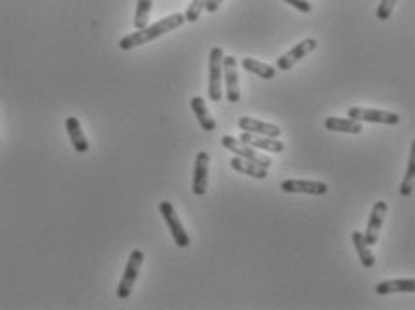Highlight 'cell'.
Returning a JSON list of instances; mask_svg holds the SVG:
<instances>
[{"label": "cell", "mask_w": 415, "mask_h": 310, "mask_svg": "<svg viewBox=\"0 0 415 310\" xmlns=\"http://www.w3.org/2000/svg\"><path fill=\"white\" fill-rule=\"evenodd\" d=\"M396 292H415V280L414 278H397L381 282L376 285V294L387 296L396 294Z\"/></svg>", "instance_id": "2e32d148"}, {"label": "cell", "mask_w": 415, "mask_h": 310, "mask_svg": "<svg viewBox=\"0 0 415 310\" xmlns=\"http://www.w3.org/2000/svg\"><path fill=\"white\" fill-rule=\"evenodd\" d=\"M183 22H186V18H183L182 13H173V15L159 20V22L153 23V25H146V28L142 29H137V31L132 32V35L120 38L119 49L120 51H132V49H135V47L146 45V43L164 36L166 32H171V31H175V29L182 28Z\"/></svg>", "instance_id": "6da1fadb"}, {"label": "cell", "mask_w": 415, "mask_h": 310, "mask_svg": "<svg viewBox=\"0 0 415 310\" xmlns=\"http://www.w3.org/2000/svg\"><path fill=\"white\" fill-rule=\"evenodd\" d=\"M223 79H225L227 93L225 97L229 102L241 101L239 76H237V59L234 56H223Z\"/></svg>", "instance_id": "9c48e42d"}, {"label": "cell", "mask_w": 415, "mask_h": 310, "mask_svg": "<svg viewBox=\"0 0 415 310\" xmlns=\"http://www.w3.org/2000/svg\"><path fill=\"white\" fill-rule=\"evenodd\" d=\"M203 9H205V0H191V4L187 8L183 18H186V22H196Z\"/></svg>", "instance_id": "603a6c76"}, {"label": "cell", "mask_w": 415, "mask_h": 310, "mask_svg": "<svg viewBox=\"0 0 415 310\" xmlns=\"http://www.w3.org/2000/svg\"><path fill=\"white\" fill-rule=\"evenodd\" d=\"M191 108H193L194 115L198 119V124L203 131H216L217 124L214 121V117L210 115L209 108H207L205 101L202 97H193L191 99Z\"/></svg>", "instance_id": "e0dca14e"}, {"label": "cell", "mask_w": 415, "mask_h": 310, "mask_svg": "<svg viewBox=\"0 0 415 310\" xmlns=\"http://www.w3.org/2000/svg\"><path fill=\"white\" fill-rule=\"evenodd\" d=\"M222 145L225 149H229L230 153H234L236 156H239V158L249 160V162L256 163V165H259V167H264V169H268V167L273 163V160L270 158V156H266L264 153L257 151V149L250 148V145L243 144V142H239L236 136L225 135L222 138Z\"/></svg>", "instance_id": "5b68a950"}, {"label": "cell", "mask_w": 415, "mask_h": 310, "mask_svg": "<svg viewBox=\"0 0 415 310\" xmlns=\"http://www.w3.org/2000/svg\"><path fill=\"white\" fill-rule=\"evenodd\" d=\"M319 47V43H317V40L314 38H306L302 40L300 43H297L293 49H290V51L286 52L284 56H280L279 59L275 61V68L280 70V72H286V70H290L291 66L295 65V63H299L300 59L306 58L309 52H313L314 49Z\"/></svg>", "instance_id": "52a82bcc"}, {"label": "cell", "mask_w": 415, "mask_h": 310, "mask_svg": "<svg viewBox=\"0 0 415 310\" xmlns=\"http://www.w3.org/2000/svg\"><path fill=\"white\" fill-rule=\"evenodd\" d=\"M324 128L327 131H334V133H353V135H360L363 131V126L361 122L353 121V119H341V117H327L326 121H324Z\"/></svg>", "instance_id": "9a60e30c"}, {"label": "cell", "mask_w": 415, "mask_h": 310, "mask_svg": "<svg viewBox=\"0 0 415 310\" xmlns=\"http://www.w3.org/2000/svg\"><path fill=\"white\" fill-rule=\"evenodd\" d=\"M222 2L223 0H205V9L209 13H216L220 6H222Z\"/></svg>", "instance_id": "484cf974"}, {"label": "cell", "mask_w": 415, "mask_h": 310, "mask_svg": "<svg viewBox=\"0 0 415 310\" xmlns=\"http://www.w3.org/2000/svg\"><path fill=\"white\" fill-rule=\"evenodd\" d=\"M283 2H286V4L293 6V8L299 9L300 13H311V11H313V6H311V2H307V0H283Z\"/></svg>", "instance_id": "d4e9b609"}, {"label": "cell", "mask_w": 415, "mask_h": 310, "mask_svg": "<svg viewBox=\"0 0 415 310\" xmlns=\"http://www.w3.org/2000/svg\"><path fill=\"white\" fill-rule=\"evenodd\" d=\"M223 49L214 47L209 54V99L220 102L223 99Z\"/></svg>", "instance_id": "7a4b0ae2"}, {"label": "cell", "mask_w": 415, "mask_h": 310, "mask_svg": "<svg viewBox=\"0 0 415 310\" xmlns=\"http://www.w3.org/2000/svg\"><path fill=\"white\" fill-rule=\"evenodd\" d=\"M144 264V253L140 249H133L132 255L128 258V264H126L125 273H123V278H120L119 285H117V298L119 299H128L132 296L133 285L137 282V276H139L140 268Z\"/></svg>", "instance_id": "3957f363"}, {"label": "cell", "mask_w": 415, "mask_h": 310, "mask_svg": "<svg viewBox=\"0 0 415 310\" xmlns=\"http://www.w3.org/2000/svg\"><path fill=\"white\" fill-rule=\"evenodd\" d=\"M239 142L250 145V148L257 149V151H266V153H283L284 144L279 138H270V136L263 135H254V133L243 131L239 135Z\"/></svg>", "instance_id": "7c38bea8"}, {"label": "cell", "mask_w": 415, "mask_h": 310, "mask_svg": "<svg viewBox=\"0 0 415 310\" xmlns=\"http://www.w3.org/2000/svg\"><path fill=\"white\" fill-rule=\"evenodd\" d=\"M65 129H67V133H69V138H70V142H72V145H74L76 153L89 151V148H90L89 140H86L85 133H83V129H81V124H79V121L76 119V117H67Z\"/></svg>", "instance_id": "5bb4252c"}, {"label": "cell", "mask_w": 415, "mask_h": 310, "mask_svg": "<svg viewBox=\"0 0 415 310\" xmlns=\"http://www.w3.org/2000/svg\"><path fill=\"white\" fill-rule=\"evenodd\" d=\"M387 212H388L387 201L374 203L369 222H367V232L363 233L365 242H367L369 246H374L377 242V239H380V232H381V228H383V221H385V215H387Z\"/></svg>", "instance_id": "30bf717a"}, {"label": "cell", "mask_w": 415, "mask_h": 310, "mask_svg": "<svg viewBox=\"0 0 415 310\" xmlns=\"http://www.w3.org/2000/svg\"><path fill=\"white\" fill-rule=\"evenodd\" d=\"M209 153L200 151L194 160V176H193V192L194 196H203L209 186Z\"/></svg>", "instance_id": "8fae6325"}, {"label": "cell", "mask_w": 415, "mask_h": 310, "mask_svg": "<svg viewBox=\"0 0 415 310\" xmlns=\"http://www.w3.org/2000/svg\"><path fill=\"white\" fill-rule=\"evenodd\" d=\"M396 2L397 0H381L380 6H377L376 9V16L377 20H388L390 18V15H392L394 8H396Z\"/></svg>", "instance_id": "cb8c5ba5"}, {"label": "cell", "mask_w": 415, "mask_h": 310, "mask_svg": "<svg viewBox=\"0 0 415 310\" xmlns=\"http://www.w3.org/2000/svg\"><path fill=\"white\" fill-rule=\"evenodd\" d=\"M159 210H160V215H162L164 221H166L167 228H169L171 235H173V241H175V244L178 246V248H189L191 237L187 235L182 221H180V217L176 215V210H175V206H173V203L160 201Z\"/></svg>", "instance_id": "277c9868"}, {"label": "cell", "mask_w": 415, "mask_h": 310, "mask_svg": "<svg viewBox=\"0 0 415 310\" xmlns=\"http://www.w3.org/2000/svg\"><path fill=\"white\" fill-rule=\"evenodd\" d=\"M230 167H232L234 171L241 172V174L252 176V178H256V179H266L268 178V169L256 165V163L249 162V160H245V158H239V156H234V158L230 160Z\"/></svg>", "instance_id": "ac0fdd59"}, {"label": "cell", "mask_w": 415, "mask_h": 310, "mask_svg": "<svg viewBox=\"0 0 415 310\" xmlns=\"http://www.w3.org/2000/svg\"><path fill=\"white\" fill-rule=\"evenodd\" d=\"M237 126H239L241 131H249L254 133V135H263L270 136V138H279L280 136V128L275 124H270V122L257 121L254 117H241L237 121Z\"/></svg>", "instance_id": "4fadbf2b"}, {"label": "cell", "mask_w": 415, "mask_h": 310, "mask_svg": "<svg viewBox=\"0 0 415 310\" xmlns=\"http://www.w3.org/2000/svg\"><path fill=\"white\" fill-rule=\"evenodd\" d=\"M414 178H415V153H414V144H411L407 174H404L403 181H401L399 185V194L404 196V198H410V196L414 194Z\"/></svg>", "instance_id": "44dd1931"}, {"label": "cell", "mask_w": 415, "mask_h": 310, "mask_svg": "<svg viewBox=\"0 0 415 310\" xmlns=\"http://www.w3.org/2000/svg\"><path fill=\"white\" fill-rule=\"evenodd\" d=\"M353 246L354 249H356L358 256H360V262L363 268L370 269L374 268V264H376V256H374V253L370 251L369 244L365 242V237L361 232H353Z\"/></svg>", "instance_id": "ffe728a7"}, {"label": "cell", "mask_w": 415, "mask_h": 310, "mask_svg": "<svg viewBox=\"0 0 415 310\" xmlns=\"http://www.w3.org/2000/svg\"><path fill=\"white\" fill-rule=\"evenodd\" d=\"M241 66H243L246 72H250V74H256L257 78H261V79H273L277 76L275 66L259 61V59H254V58L241 59Z\"/></svg>", "instance_id": "d6986e66"}, {"label": "cell", "mask_w": 415, "mask_h": 310, "mask_svg": "<svg viewBox=\"0 0 415 310\" xmlns=\"http://www.w3.org/2000/svg\"><path fill=\"white\" fill-rule=\"evenodd\" d=\"M280 190L286 194H307V196H326L329 186L324 181L313 179H286L280 183Z\"/></svg>", "instance_id": "ba28073f"}, {"label": "cell", "mask_w": 415, "mask_h": 310, "mask_svg": "<svg viewBox=\"0 0 415 310\" xmlns=\"http://www.w3.org/2000/svg\"><path fill=\"white\" fill-rule=\"evenodd\" d=\"M347 117L358 122H374V124H387L396 126L401 122V117L392 112H383V109H373V108H360V106H353L347 112Z\"/></svg>", "instance_id": "8992f818"}, {"label": "cell", "mask_w": 415, "mask_h": 310, "mask_svg": "<svg viewBox=\"0 0 415 310\" xmlns=\"http://www.w3.org/2000/svg\"><path fill=\"white\" fill-rule=\"evenodd\" d=\"M153 8V0H137V9H135V29H142L148 25L149 13Z\"/></svg>", "instance_id": "7402d4cb"}]
</instances>
